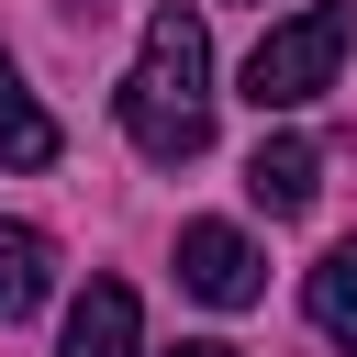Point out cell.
Wrapping results in <instances>:
<instances>
[{
    "mask_svg": "<svg viewBox=\"0 0 357 357\" xmlns=\"http://www.w3.org/2000/svg\"><path fill=\"white\" fill-rule=\"evenodd\" d=\"M112 112L145 145V167H190L212 145V33H201V11H156L145 22L134 78L112 89Z\"/></svg>",
    "mask_w": 357,
    "mask_h": 357,
    "instance_id": "cell-1",
    "label": "cell"
},
{
    "mask_svg": "<svg viewBox=\"0 0 357 357\" xmlns=\"http://www.w3.org/2000/svg\"><path fill=\"white\" fill-rule=\"evenodd\" d=\"M346 45H357V0H312V11L268 22L257 56H245V100H257V112H301V100H324L335 67H346Z\"/></svg>",
    "mask_w": 357,
    "mask_h": 357,
    "instance_id": "cell-2",
    "label": "cell"
},
{
    "mask_svg": "<svg viewBox=\"0 0 357 357\" xmlns=\"http://www.w3.org/2000/svg\"><path fill=\"white\" fill-rule=\"evenodd\" d=\"M178 290L212 301V312H245V301L268 290V268H257V245H245L234 223H178Z\"/></svg>",
    "mask_w": 357,
    "mask_h": 357,
    "instance_id": "cell-3",
    "label": "cell"
},
{
    "mask_svg": "<svg viewBox=\"0 0 357 357\" xmlns=\"http://www.w3.org/2000/svg\"><path fill=\"white\" fill-rule=\"evenodd\" d=\"M312 190H324V145H312V134H268V145L245 156V201H257L268 223L312 212Z\"/></svg>",
    "mask_w": 357,
    "mask_h": 357,
    "instance_id": "cell-4",
    "label": "cell"
},
{
    "mask_svg": "<svg viewBox=\"0 0 357 357\" xmlns=\"http://www.w3.org/2000/svg\"><path fill=\"white\" fill-rule=\"evenodd\" d=\"M67 357H134V290L123 279H89L67 301Z\"/></svg>",
    "mask_w": 357,
    "mask_h": 357,
    "instance_id": "cell-5",
    "label": "cell"
},
{
    "mask_svg": "<svg viewBox=\"0 0 357 357\" xmlns=\"http://www.w3.org/2000/svg\"><path fill=\"white\" fill-rule=\"evenodd\" d=\"M45 290H56V245H45L33 223H0V324L45 312Z\"/></svg>",
    "mask_w": 357,
    "mask_h": 357,
    "instance_id": "cell-6",
    "label": "cell"
},
{
    "mask_svg": "<svg viewBox=\"0 0 357 357\" xmlns=\"http://www.w3.org/2000/svg\"><path fill=\"white\" fill-rule=\"evenodd\" d=\"M301 312H312V335H324V346H357V234H346V245H324V268L301 279Z\"/></svg>",
    "mask_w": 357,
    "mask_h": 357,
    "instance_id": "cell-7",
    "label": "cell"
},
{
    "mask_svg": "<svg viewBox=\"0 0 357 357\" xmlns=\"http://www.w3.org/2000/svg\"><path fill=\"white\" fill-rule=\"evenodd\" d=\"M0 156H11V167H56V123H45V100L22 89L11 56H0Z\"/></svg>",
    "mask_w": 357,
    "mask_h": 357,
    "instance_id": "cell-8",
    "label": "cell"
},
{
    "mask_svg": "<svg viewBox=\"0 0 357 357\" xmlns=\"http://www.w3.org/2000/svg\"><path fill=\"white\" fill-rule=\"evenodd\" d=\"M178 357H234V346H212V335H190V346H178Z\"/></svg>",
    "mask_w": 357,
    "mask_h": 357,
    "instance_id": "cell-9",
    "label": "cell"
}]
</instances>
